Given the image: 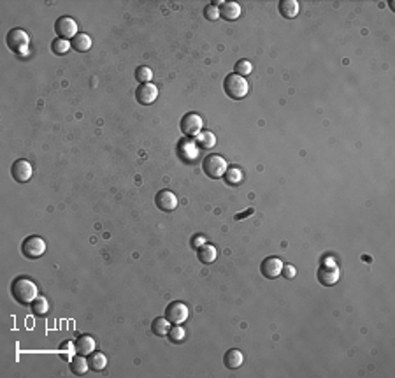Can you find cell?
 Wrapping results in <instances>:
<instances>
[{"label": "cell", "mask_w": 395, "mask_h": 378, "mask_svg": "<svg viewBox=\"0 0 395 378\" xmlns=\"http://www.w3.org/2000/svg\"><path fill=\"white\" fill-rule=\"evenodd\" d=\"M7 48L16 55H27L28 48H30V35L22 28H12L6 37Z\"/></svg>", "instance_id": "cell-3"}, {"label": "cell", "mask_w": 395, "mask_h": 378, "mask_svg": "<svg viewBox=\"0 0 395 378\" xmlns=\"http://www.w3.org/2000/svg\"><path fill=\"white\" fill-rule=\"evenodd\" d=\"M74 347H76V352L79 355H90V354H93V350H95V340L88 334H83L77 338V342L74 343Z\"/></svg>", "instance_id": "cell-15"}, {"label": "cell", "mask_w": 395, "mask_h": 378, "mask_svg": "<svg viewBox=\"0 0 395 378\" xmlns=\"http://www.w3.org/2000/svg\"><path fill=\"white\" fill-rule=\"evenodd\" d=\"M253 71V65L250 64L248 60H239L236 64V74H239V76H248V74H252Z\"/></svg>", "instance_id": "cell-31"}, {"label": "cell", "mask_w": 395, "mask_h": 378, "mask_svg": "<svg viewBox=\"0 0 395 378\" xmlns=\"http://www.w3.org/2000/svg\"><path fill=\"white\" fill-rule=\"evenodd\" d=\"M223 90L225 93L234 98V101H241L248 95V90H250V85L246 81V77L239 76V74H228L227 77L223 79Z\"/></svg>", "instance_id": "cell-2"}, {"label": "cell", "mask_w": 395, "mask_h": 378, "mask_svg": "<svg viewBox=\"0 0 395 378\" xmlns=\"http://www.w3.org/2000/svg\"><path fill=\"white\" fill-rule=\"evenodd\" d=\"M46 252V241L39 236H28L22 243V253L27 258H39Z\"/></svg>", "instance_id": "cell-5"}, {"label": "cell", "mask_w": 395, "mask_h": 378, "mask_svg": "<svg viewBox=\"0 0 395 378\" xmlns=\"http://www.w3.org/2000/svg\"><path fill=\"white\" fill-rule=\"evenodd\" d=\"M135 79L139 81V83H151V79H153V71H151L150 67H146V65H141V67H137V71H135Z\"/></svg>", "instance_id": "cell-26"}, {"label": "cell", "mask_w": 395, "mask_h": 378, "mask_svg": "<svg viewBox=\"0 0 395 378\" xmlns=\"http://www.w3.org/2000/svg\"><path fill=\"white\" fill-rule=\"evenodd\" d=\"M32 174H34V169H32V164L28 162V160L19 158V160H16V162L12 164L11 176L18 183H27L28 180L32 178Z\"/></svg>", "instance_id": "cell-8"}, {"label": "cell", "mask_w": 395, "mask_h": 378, "mask_svg": "<svg viewBox=\"0 0 395 378\" xmlns=\"http://www.w3.org/2000/svg\"><path fill=\"white\" fill-rule=\"evenodd\" d=\"M216 145V135L209 130H202L197 135V146H200L202 150H209V148H215Z\"/></svg>", "instance_id": "cell-21"}, {"label": "cell", "mask_w": 395, "mask_h": 378, "mask_svg": "<svg viewBox=\"0 0 395 378\" xmlns=\"http://www.w3.org/2000/svg\"><path fill=\"white\" fill-rule=\"evenodd\" d=\"M69 49H71V41H65V39L56 37V39L51 43V51L55 53V55H65Z\"/></svg>", "instance_id": "cell-25"}, {"label": "cell", "mask_w": 395, "mask_h": 378, "mask_svg": "<svg viewBox=\"0 0 395 378\" xmlns=\"http://www.w3.org/2000/svg\"><path fill=\"white\" fill-rule=\"evenodd\" d=\"M242 363H244V355H242L241 350H236V348L228 350L223 357V364L228 369H237Z\"/></svg>", "instance_id": "cell-17"}, {"label": "cell", "mask_w": 395, "mask_h": 378, "mask_svg": "<svg viewBox=\"0 0 395 378\" xmlns=\"http://www.w3.org/2000/svg\"><path fill=\"white\" fill-rule=\"evenodd\" d=\"M167 336L172 343H181L184 340V336H186V332H184V329L181 327V324H174V327H171V331H169Z\"/></svg>", "instance_id": "cell-27"}, {"label": "cell", "mask_w": 395, "mask_h": 378, "mask_svg": "<svg viewBox=\"0 0 395 378\" xmlns=\"http://www.w3.org/2000/svg\"><path fill=\"white\" fill-rule=\"evenodd\" d=\"M30 308H32V313H34L35 317H44V315L49 311V303L46 297H39V295H37L34 301H32Z\"/></svg>", "instance_id": "cell-22"}, {"label": "cell", "mask_w": 395, "mask_h": 378, "mask_svg": "<svg viewBox=\"0 0 395 378\" xmlns=\"http://www.w3.org/2000/svg\"><path fill=\"white\" fill-rule=\"evenodd\" d=\"M165 319L171 324H183L184 320L188 319V306L181 301L171 303V305L165 308Z\"/></svg>", "instance_id": "cell-9"}, {"label": "cell", "mask_w": 395, "mask_h": 378, "mask_svg": "<svg viewBox=\"0 0 395 378\" xmlns=\"http://www.w3.org/2000/svg\"><path fill=\"white\" fill-rule=\"evenodd\" d=\"M281 274L285 278H288V280H292V278L297 274V269L294 268V266H290V264H283V271H281Z\"/></svg>", "instance_id": "cell-32"}, {"label": "cell", "mask_w": 395, "mask_h": 378, "mask_svg": "<svg viewBox=\"0 0 395 378\" xmlns=\"http://www.w3.org/2000/svg\"><path fill=\"white\" fill-rule=\"evenodd\" d=\"M71 46H72V49H76V51L86 53L90 48H92V37H90L88 34H77L72 39Z\"/></svg>", "instance_id": "cell-20"}, {"label": "cell", "mask_w": 395, "mask_h": 378, "mask_svg": "<svg viewBox=\"0 0 395 378\" xmlns=\"http://www.w3.org/2000/svg\"><path fill=\"white\" fill-rule=\"evenodd\" d=\"M223 178L228 185H239L242 182V171L237 169V167H232V169H227Z\"/></svg>", "instance_id": "cell-28"}, {"label": "cell", "mask_w": 395, "mask_h": 378, "mask_svg": "<svg viewBox=\"0 0 395 378\" xmlns=\"http://www.w3.org/2000/svg\"><path fill=\"white\" fill-rule=\"evenodd\" d=\"M202 125H204V122L199 114L188 113L181 118L179 129H181V132H183L184 135H188V137H197V135L202 132Z\"/></svg>", "instance_id": "cell-6"}, {"label": "cell", "mask_w": 395, "mask_h": 378, "mask_svg": "<svg viewBox=\"0 0 395 378\" xmlns=\"http://www.w3.org/2000/svg\"><path fill=\"white\" fill-rule=\"evenodd\" d=\"M241 16V6L237 2H223L220 6V18L227 22H236Z\"/></svg>", "instance_id": "cell-14"}, {"label": "cell", "mask_w": 395, "mask_h": 378, "mask_svg": "<svg viewBox=\"0 0 395 378\" xmlns=\"http://www.w3.org/2000/svg\"><path fill=\"white\" fill-rule=\"evenodd\" d=\"M88 368H90V363L85 359V355H72V361H71V371L74 375L77 376H83L88 373Z\"/></svg>", "instance_id": "cell-19"}, {"label": "cell", "mask_w": 395, "mask_h": 378, "mask_svg": "<svg viewBox=\"0 0 395 378\" xmlns=\"http://www.w3.org/2000/svg\"><path fill=\"white\" fill-rule=\"evenodd\" d=\"M192 245H193V248L199 250L200 246L205 245V237H202V236H195V237H193V241H192Z\"/></svg>", "instance_id": "cell-33"}, {"label": "cell", "mask_w": 395, "mask_h": 378, "mask_svg": "<svg viewBox=\"0 0 395 378\" xmlns=\"http://www.w3.org/2000/svg\"><path fill=\"white\" fill-rule=\"evenodd\" d=\"M202 169L205 172V176H209V178L213 180L223 178L225 172L228 169V162L221 157V155H209V157L204 158Z\"/></svg>", "instance_id": "cell-4"}, {"label": "cell", "mask_w": 395, "mask_h": 378, "mask_svg": "<svg viewBox=\"0 0 395 378\" xmlns=\"http://www.w3.org/2000/svg\"><path fill=\"white\" fill-rule=\"evenodd\" d=\"M151 331L156 336H167L169 331H171V322L167 319H155L153 324H151Z\"/></svg>", "instance_id": "cell-23"}, {"label": "cell", "mask_w": 395, "mask_h": 378, "mask_svg": "<svg viewBox=\"0 0 395 378\" xmlns=\"http://www.w3.org/2000/svg\"><path fill=\"white\" fill-rule=\"evenodd\" d=\"M216 255H218L216 246L207 245V243L197 250V257H199V261L202 262V264H213V262L216 261Z\"/></svg>", "instance_id": "cell-18"}, {"label": "cell", "mask_w": 395, "mask_h": 378, "mask_svg": "<svg viewBox=\"0 0 395 378\" xmlns=\"http://www.w3.org/2000/svg\"><path fill=\"white\" fill-rule=\"evenodd\" d=\"M339 280V269L336 268L334 262H327L318 269V282L325 287H330Z\"/></svg>", "instance_id": "cell-13"}, {"label": "cell", "mask_w": 395, "mask_h": 378, "mask_svg": "<svg viewBox=\"0 0 395 378\" xmlns=\"http://www.w3.org/2000/svg\"><path fill=\"white\" fill-rule=\"evenodd\" d=\"M300 11V6L297 0H281L279 2V14L286 19H294L295 16L299 14Z\"/></svg>", "instance_id": "cell-16"}, {"label": "cell", "mask_w": 395, "mask_h": 378, "mask_svg": "<svg viewBox=\"0 0 395 378\" xmlns=\"http://www.w3.org/2000/svg\"><path fill=\"white\" fill-rule=\"evenodd\" d=\"M204 18L207 22H216L220 18V7L215 6V4H209V6L204 7Z\"/></svg>", "instance_id": "cell-30"}, {"label": "cell", "mask_w": 395, "mask_h": 378, "mask_svg": "<svg viewBox=\"0 0 395 378\" xmlns=\"http://www.w3.org/2000/svg\"><path fill=\"white\" fill-rule=\"evenodd\" d=\"M158 97V88L153 83H142L139 85V88L135 90V101L142 106H150L153 104Z\"/></svg>", "instance_id": "cell-10"}, {"label": "cell", "mask_w": 395, "mask_h": 378, "mask_svg": "<svg viewBox=\"0 0 395 378\" xmlns=\"http://www.w3.org/2000/svg\"><path fill=\"white\" fill-rule=\"evenodd\" d=\"M179 151H181V157L183 158H186V153H190V160L195 157V151H197V148H195V143H192V141H181L179 143Z\"/></svg>", "instance_id": "cell-29"}, {"label": "cell", "mask_w": 395, "mask_h": 378, "mask_svg": "<svg viewBox=\"0 0 395 378\" xmlns=\"http://www.w3.org/2000/svg\"><path fill=\"white\" fill-rule=\"evenodd\" d=\"M55 32L60 39L71 41L77 35V23L74 22L71 16H61L55 22Z\"/></svg>", "instance_id": "cell-7"}, {"label": "cell", "mask_w": 395, "mask_h": 378, "mask_svg": "<svg viewBox=\"0 0 395 378\" xmlns=\"http://www.w3.org/2000/svg\"><path fill=\"white\" fill-rule=\"evenodd\" d=\"M260 271L265 278L269 280H274V278L281 276V271H283V261L278 257H267L262 261L260 264Z\"/></svg>", "instance_id": "cell-11"}, {"label": "cell", "mask_w": 395, "mask_h": 378, "mask_svg": "<svg viewBox=\"0 0 395 378\" xmlns=\"http://www.w3.org/2000/svg\"><path fill=\"white\" fill-rule=\"evenodd\" d=\"M11 295L18 305L30 306L32 301L37 297V285L30 278L18 276L11 283Z\"/></svg>", "instance_id": "cell-1"}, {"label": "cell", "mask_w": 395, "mask_h": 378, "mask_svg": "<svg viewBox=\"0 0 395 378\" xmlns=\"http://www.w3.org/2000/svg\"><path fill=\"white\" fill-rule=\"evenodd\" d=\"M155 204L158 209H162V211H174L176 208H178V197H176L174 192L171 190H160L158 194L155 195Z\"/></svg>", "instance_id": "cell-12"}, {"label": "cell", "mask_w": 395, "mask_h": 378, "mask_svg": "<svg viewBox=\"0 0 395 378\" xmlns=\"http://www.w3.org/2000/svg\"><path fill=\"white\" fill-rule=\"evenodd\" d=\"M90 363V368L95 369V371H102L106 366H108V357H106L104 354H100V352H93L92 357L88 359Z\"/></svg>", "instance_id": "cell-24"}]
</instances>
